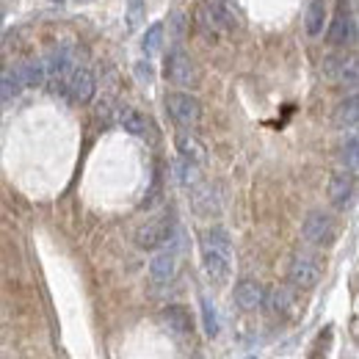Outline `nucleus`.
Segmentation results:
<instances>
[{"label":"nucleus","mask_w":359,"mask_h":359,"mask_svg":"<svg viewBox=\"0 0 359 359\" xmlns=\"http://www.w3.org/2000/svg\"><path fill=\"white\" fill-rule=\"evenodd\" d=\"M202 249V263L205 271L213 282H226L229 271H232V238L224 226H210L202 232L199 241Z\"/></svg>","instance_id":"f257e3e1"},{"label":"nucleus","mask_w":359,"mask_h":359,"mask_svg":"<svg viewBox=\"0 0 359 359\" xmlns=\"http://www.w3.org/2000/svg\"><path fill=\"white\" fill-rule=\"evenodd\" d=\"M302 235H304L307 243L323 249V246H332V243L337 241L340 224H337V219H334L332 213H326V210H313V213L304 219V224H302Z\"/></svg>","instance_id":"f03ea898"},{"label":"nucleus","mask_w":359,"mask_h":359,"mask_svg":"<svg viewBox=\"0 0 359 359\" xmlns=\"http://www.w3.org/2000/svg\"><path fill=\"white\" fill-rule=\"evenodd\" d=\"M166 78H169L175 86L194 89V86H199V67H196V61H194L182 47H175V50H169V55H166Z\"/></svg>","instance_id":"7ed1b4c3"},{"label":"nucleus","mask_w":359,"mask_h":359,"mask_svg":"<svg viewBox=\"0 0 359 359\" xmlns=\"http://www.w3.org/2000/svg\"><path fill=\"white\" fill-rule=\"evenodd\" d=\"M166 114L180 128H194L202 119V102L188 91H172L166 94Z\"/></svg>","instance_id":"20e7f679"},{"label":"nucleus","mask_w":359,"mask_h":359,"mask_svg":"<svg viewBox=\"0 0 359 359\" xmlns=\"http://www.w3.org/2000/svg\"><path fill=\"white\" fill-rule=\"evenodd\" d=\"M287 276H290V282H293L296 287L313 290L315 285L320 282V276H323V263H320L315 255H310V252H299V255L290 260Z\"/></svg>","instance_id":"39448f33"},{"label":"nucleus","mask_w":359,"mask_h":359,"mask_svg":"<svg viewBox=\"0 0 359 359\" xmlns=\"http://www.w3.org/2000/svg\"><path fill=\"white\" fill-rule=\"evenodd\" d=\"M169 238H172V219L169 216L152 219V222H147V224L135 229V246L144 249V252H152V249L163 246Z\"/></svg>","instance_id":"423d86ee"},{"label":"nucleus","mask_w":359,"mask_h":359,"mask_svg":"<svg viewBox=\"0 0 359 359\" xmlns=\"http://www.w3.org/2000/svg\"><path fill=\"white\" fill-rule=\"evenodd\" d=\"M61 91L75 100V102H89L97 91V81H94V72L86 69V67H72V72L64 78L61 83Z\"/></svg>","instance_id":"0eeeda50"},{"label":"nucleus","mask_w":359,"mask_h":359,"mask_svg":"<svg viewBox=\"0 0 359 359\" xmlns=\"http://www.w3.org/2000/svg\"><path fill=\"white\" fill-rule=\"evenodd\" d=\"M196 22L208 34H222L232 25V17H229V8L224 6V0H205L196 11Z\"/></svg>","instance_id":"6e6552de"},{"label":"nucleus","mask_w":359,"mask_h":359,"mask_svg":"<svg viewBox=\"0 0 359 359\" xmlns=\"http://www.w3.org/2000/svg\"><path fill=\"white\" fill-rule=\"evenodd\" d=\"M357 196V180L351 172H334L329 180V202L337 208V210H348L351 202Z\"/></svg>","instance_id":"1a4fd4ad"},{"label":"nucleus","mask_w":359,"mask_h":359,"mask_svg":"<svg viewBox=\"0 0 359 359\" xmlns=\"http://www.w3.org/2000/svg\"><path fill=\"white\" fill-rule=\"evenodd\" d=\"M266 302V287L255 279H241L235 285V304L243 310V313H255L260 310Z\"/></svg>","instance_id":"9d476101"},{"label":"nucleus","mask_w":359,"mask_h":359,"mask_svg":"<svg viewBox=\"0 0 359 359\" xmlns=\"http://www.w3.org/2000/svg\"><path fill=\"white\" fill-rule=\"evenodd\" d=\"M323 72H326L329 78L340 81L343 86L354 89V86H357V78H359V64L354 55H340V58H329L326 67H323Z\"/></svg>","instance_id":"9b49d317"},{"label":"nucleus","mask_w":359,"mask_h":359,"mask_svg":"<svg viewBox=\"0 0 359 359\" xmlns=\"http://www.w3.org/2000/svg\"><path fill=\"white\" fill-rule=\"evenodd\" d=\"M354 34H357V25H354V17L348 14V11H340L334 20H332V25H329V31H326V42L334 47H346L354 42Z\"/></svg>","instance_id":"f8f14e48"},{"label":"nucleus","mask_w":359,"mask_h":359,"mask_svg":"<svg viewBox=\"0 0 359 359\" xmlns=\"http://www.w3.org/2000/svg\"><path fill=\"white\" fill-rule=\"evenodd\" d=\"M175 147H177V152H180V161H188V163L202 166V163H205V158H208L205 144L191 133V130H180V133L175 135Z\"/></svg>","instance_id":"ddd939ff"},{"label":"nucleus","mask_w":359,"mask_h":359,"mask_svg":"<svg viewBox=\"0 0 359 359\" xmlns=\"http://www.w3.org/2000/svg\"><path fill=\"white\" fill-rule=\"evenodd\" d=\"M149 276H152V282H158V285L172 282V279L177 276V252H175V249L158 252V255L152 257V263H149Z\"/></svg>","instance_id":"4468645a"},{"label":"nucleus","mask_w":359,"mask_h":359,"mask_svg":"<svg viewBox=\"0 0 359 359\" xmlns=\"http://www.w3.org/2000/svg\"><path fill=\"white\" fill-rule=\"evenodd\" d=\"M263 307H269L271 313L279 315V318H287V315L296 313V293L287 285H279V287H273V290L266 293Z\"/></svg>","instance_id":"2eb2a0df"},{"label":"nucleus","mask_w":359,"mask_h":359,"mask_svg":"<svg viewBox=\"0 0 359 359\" xmlns=\"http://www.w3.org/2000/svg\"><path fill=\"white\" fill-rule=\"evenodd\" d=\"M119 125L130 135H147L152 130V119L147 114H141L138 108H130V105L119 108Z\"/></svg>","instance_id":"dca6fc26"},{"label":"nucleus","mask_w":359,"mask_h":359,"mask_svg":"<svg viewBox=\"0 0 359 359\" xmlns=\"http://www.w3.org/2000/svg\"><path fill=\"white\" fill-rule=\"evenodd\" d=\"M191 191H194V194H191V202H194L196 213H219V196H216V191H213L210 185L199 182V185H194Z\"/></svg>","instance_id":"f3484780"},{"label":"nucleus","mask_w":359,"mask_h":359,"mask_svg":"<svg viewBox=\"0 0 359 359\" xmlns=\"http://www.w3.org/2000/svg\"><path fill=\"white\" fill-rule=\"evenodd\" d=\"M17 72H20L22 86H42V83L47 81L42 58H28V61H22V64L17 67Z\"/></svg>","instance_id":"a211bd4d"},{"label":"nucleus","mask_w":359,"mask_h":359,"mask_svg":"<svg viewBox=\"0 0 359 359\" xmlns=\"http://www.w3.org/2000/svg\"><path fill=\"white\" fill-rule=\"evenodd\" d=\"M357 122H359V100L351 94V97H346V100L337 105V111H334V125L354 130Z\"/></svg>","instance_id":"6ab92c4d"},{"label":"nucleus","mask_w":359,"mask_h":359,"mask_svg":"<svg viewBox=\"0 0 359 359\" xmlns=\"http://www.w3.org/2000/svg\"><path fill=\"white\" fill-rule=\"evenodd\" d=\"M326 0H310L307 6V17H304V28L310 36H320L323 34V25H326Z\"/></svg>","instance_id":"aec40b11"},{"label":"nucleus","mask_w":359,"mask_h":359,"mask_svg":"<svg viewBox=\"0 0 359 359\" xmlns=\"http://www.w3.org/2000/svg\"><path fill=\"white\" fill-rule=\"evenodd\" d=\"M20 91H22V81H20L17 67L3 69V72H0V108H3L6 102H11Z\"/></svg>","instance_id":"412c9836"},{"label":"nucleus","mask_w":359,"mask_h":359,"mask_svg":"<svg viewBox=\"0 0 359 359\" xmlns=\"http://www.w3.org/2000/svg\"><path fill=\"white\" fill-rule=\"evenodd\" d=\"M163 22H152L149 28H147V34H144V39H141V50H144V55L149 58V55H155L161 47H163Z\"/></svg>","instance_id":"4be33fe9"},{"label":"nucleus","mask_w":359,"mask_h":359,"mask_svg":"<svg viewBox=\"0 0 359 359\" xmlns=\"http://www.w3.org/2000/svg\"><path fill=\"white\" fill-rule=\"evenodd\" d=\"M163 320H166V326H169L175 334H188V332H191V315L185 313L182 307H169V310L163 313Z\"/></svg>","instance_id":"5701e85b"},{"label":"nucleus","mask_w":359,"mask_h":359,"mask_svg":"<svg viewBox=\"0 0 359 359\" xmlns=\"http://www.w3.org/2000/svg\"><path fill=\"white\" fill-rule=\"evenodd\" d=\"M340 161H343V166H346V172H357L359 166V141L357 135H348L346 141H343V147H340Z\"/></svg>","instance_id":"b1692460"},{"label":"nucleus","mask_w":359,"mask_h":359,"mask_svg":"<svg viewBox=\"0 0 359 359\" xmlns=\"http://www.w3.org/2000/svg\"><path fill=\"white\" fill-rule=\"evenodd\" d=\"M147 17V0H128V8H125V20H128V28L138 31L141 22Z\"/></svg>","instance_id":"393cba45"},{"label":"nucleus","mask_w":359,"mask_h":359,"mask_svg":"<svg viewBox=\"0 0 359 359\" xmlns=\"http://www.w3.org/2000/svg\"><path fill=\"white\" fill-rule=\"evenodd\" d=\"M202 320H205L208 337H216L219 334V313H216V304L208 296H202Z\"/></svg>","instance_id":"a878e982"},{"label":"nucleus","mask_w":359,"mask_h":359,"mask_svg":"<svg viewBox=\"0 0 359 359\" xmlns=\"http://www.w3.org/2000/svg\"><path fill=\"white\" fill-rule=\"evenodd\" d=\"M177 177L185 188H194L202 182V175H199V166L196 163H188V161H180L177 163Z\"/></svg>","instance_id":"bb28decb"},{"label":"nucleus","mask_w":359,"mask_h":359,"mask_svg":"<svg viewBox=\"0 0 359 359\" xmlns=\"http://www.w3.org/2000/svg\"><path fill=\"white\" fill-rule=\"evenodd\" d=\"M135 75H138V81H141V83H152V78H155V69H152V64H147V61H138V64H135Z\"/></svg>","instance_id":"cd10ccee"},{"label":"nucleus","mask_w":359,"mask_h":359,"mask_svg":"<svg viewBox=\"0 0 359 359\" xmlns=\"http://www.w3.org/2000/svg\"><path fill=\"white\" fill-rule=\"evenodd\" d=\"M53 3H64V0H53Z\"/></svg>","instance_id":"c85d7f7f"},{"label":"nucleus","mask_w":359,"mask_h":359,"mask_svg":"<svg viewBox=\"0 0 359 359\" xmlns=\"http://www.w3.org/2000/svg\"><path fill=\"white\" fill-rule=\"evenodd\" d=\"M246 359H255V357H246Z\"/></svg>","instance_id":"c756f323"}]
</instances>
